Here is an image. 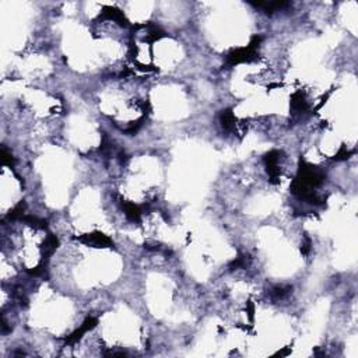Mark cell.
<instances>
[{
	"instance_id": "6da1fadb",
	"label": "cell",
	"mask_w": 358,
	"mask_h": 358,
	"mask_svg": "<svg viewBox=\"0 0 358 358\" xmlns=\"http://www.w3.org/2000/svg\"><path fill=\"white\" fill-rule=\"evenodd\" d=\"M81 241L87 242L88 245L91 243L94 246H111L112 245V241L108 238L107 235L99 233L91 234V235H84V237H81Z\"/></svg>"
}]
</instances>
